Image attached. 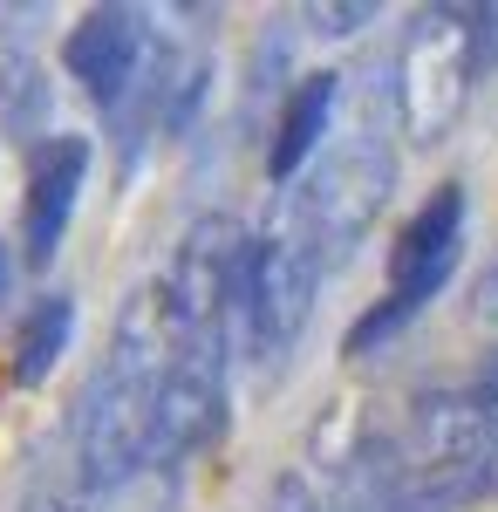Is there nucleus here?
Returning a JSON list of instances; mask_svg holds the SVG:
<instances>
[{
  "label": "nucleus",
  "instance_id": "obj_1",
  "mask_svg": "<svg viewBox=\"0 0 498 512\" xmlns=\"http://www.w3.org/2000/svg\"><path fill=\"white\" fill-rule=\"evenodd\" d=\"M192 349V328L178 315L171 287L151 280L130 294V308L116 315V342L103 376L82 396V424H76V465H82V492H110L123 478L157 465V403L171 369Z\"/></svg>",
  "mask_w": 498,
  "mask_h": 512
},
{
  "label": "nucleus",
  "instance_id": "obj_2",
  "mask_svg": "<svg viewBox=\"0 0 498 512\" xmlns=\"http://www.w3.org/2000/svg\"><path fill=\"white\" fill-rule=\"evenodd\" d=\"M321 274H328V253L321 239L301 226L294 205H280L267 233L253 239V267H246V287H239V342L260 369H280L287 349L301 342L307 315H314V294H321Z\"/></svg>",
  "mask_w": 498,
  "mask_h": 512
},
{
  "label": "nucleus",
  "instance_id": "obj_3",
  "mask_svg": "<svg viewBox=\"0 0 498 512\" xmlns=\"http://www.w3.org/2000/svg\"><path fill=\"white\" fill-rule=\"evenodd\" d=\"M389 185H396V151H389L383 130H376V117H355L314 158V171L287 192V205L301 212V226L321 239V253L335 267L348 246L376 226V212L389 205Z\"/></svg>",
  "mask_w": 498,
  "mask_h": 512
},
{
  "label": "nucleus",
  "instance_id": "obj_4",
  "mask_svg": "<svg viewBox=\"0 0 498 512\" xmlns=\"http://www.w3.org/2000/svg\"><path fill=\"white\" fill-rule=\"evenodd\" d=\"M478 82V48H471V7H423L410 21V35L396 48L389 69V96L410 144H444L451 123L471 103Z\"/></svg>",
  "mask_w": 498,
  "mask_h": 512
},
{
  "label": "nucleus",
  "instance_id": "obj_5",
  "mask_svg": "<svg viewBox=\"0 0 498 512\" xmlns=\"http://www.w3.org/2000/svg\"><path fill=\"white\" fill-rule=\"evenodd\" d=\"M246 267H253V239H246L239 219L205 212V219L185 226L171 267H164V287H171V301H178L192 335H226V315L239 308Z\"/></svg>",
  "mask_w": 498,
  "mask_h": 512
},
{
  "label": "nucleus",
  "instance_id": "obj_6",
  "mask_svg": "<svg viewBox=\"0 0 498 512\" xmlns=\"http://www.w3.org/2000/svg\"><path fill=\"white\" fill-rule=\"evenodd\" d=\"M458 246H464V185H437V192L423 198V212L396 233V246H389V294H383V308H396V315L410 321L423 301L451 280Z\"/></svg>",
  "mask_w": 498,
  "mask_h": 512
},
{
  "label": "nucleus",
  "instance_id": "obj_7",
  "mask_svg": "<svg viewBox=\"0 0 498 512\" xmlns=\"http://www.w3.org/2000/svg\"><path fill=\"white\" fill-rule=\"evenodd\" d=\"M219 403H226V335H192L157 403V472H171L185 451L219 431Z\"/></svg>",
  "mask_w": 498,
  "mask_h": 512
},
{
  "label": "nucleus",
  "instance_id": "obj_8",
  "mask_svg": "<svg viewBox=\"0 0 498 512\" xmlns=\"http://www.w3.org/2000/svg\"><path fill=\"white\" fill-rule=\"evenodd\" d=\"M62 62H69V76H76L103 110H116V103L130 96V82L144 76V62H151L144 14H137V7H96V14H82V28L62 41Z\"/></svg>",
  "mask_w": 498,
  "mask_h": 512
},
{
  "label": "nucleus",
  "instance_id": "obj_9",
  "mask_svg": "<svg viewBox=\"0 0 498 512\" xmlns=\"http://www.w3.org/2000/svg\"><path fill=\"white\" fill-rule=\"evenodd\" d=\"M89 178V137H41L35 164H28V205H21V253L28 267H48L55 246L76 219V192Z\"/></svg>",
  "mask_w": 498,
  "mask_h": 512
},
{
  "label": "nucleus",
  "instance_id": "obj_10",
  "mask_svg": "<svg viewBox=\"0 0 498 512\" xmlns=\"http://www.w3.org/2000/svg\"><path fill=\"white\" fill-rule=\"evenodd\" d=\"M335 103H342V76H301L280 103V123H273V144H267V178L273 185H301V171L321 158L328 130H335Z\"/></svg>",
  "mask_w": 498,
  "mask_h": 512
},
{
  "label": "nucleus",
  "instance_id": "obj_11",
  "mask_svg": "<svg viewBox=\"0 0 498 512\" xmlns=\"http://www.w3.org/2000/svg\"><path fill=\"white\" fill-rule=\"evenodd\" d=\"M69 328H76V308H69V294H48L35 315L21 321V335H14V376L21 383H41L62 349H69Z\"/></svg>",
  "mask_w": 498,
  "mask_h": 512
},
{
  "label": "nucleus",
  "instance_id": "obj_12",
  "mask_svg": "<svg viewBox=\"0 0 498 512\" xmlns=\"http://www.w3.org/2000/svg\"><path fill=\"white\" fill-rule=\"evenodd\" d=\"M48 117V82H41L35 55H0V123L7 130H35Z\"/></svg>",
  "mask_w": 498,
  "mask_h": 512
},
{
  "label": "nucleus",
  "instance_id": "obj_13",
  "mask_svg": "<svg viewBox=\"0 0 498 512\" xmlns=\"http://www.w3.org/2000/svg\"><path fill=\"white\" fill-rule=\"evenodd\" d=\"M171 506H178V478L157 472V465L110 485V492H89V512H171Z\"/></svg>",
  "mask_w": 498,
  "mask_h": 512
},
{
  "label": "nucleus",
  "instance_id": "obj_14",
  "mask_svg": "<svg viewBox=\"0 0 498 512\" xmlns=\"http://www.w3.org/2000/svg\"><path fill=\"white\" fill-rule=\"evenodd\" d=\"M376 21V0H348V7H307V28L314 35H355Z\"/></svg>",
  "mask_w": 498,
  "mask_h": 512
},
{
  "label": "nucleus",
  "instance_id": "obj_15",
  "mask_svg": "<svg viewBox=\"0 0 498 512\" xmlns=\"http://www.w3.org/2000/svg\"><path fill=\"white\" fill-rule=\"evenodd\" d=\"M267 512H328V506L307 492V478H280V485H273V499H267Z\"/></svg>",
  "mask_w": 498,
  "mask_h": 512
},
{
  "label": "nucleus",
  "instance_id": "obj_16",
  "mask_svg": "<svg viewBox=\"0 0 498 512\" xmlns=\"http://www.w3.org/2000/svg\"><path fill=\"white\" fill-rule=\"evenodd\" d=\"M471 315H478V321H498V260L478 274V287H471Z\"/></svg>",
  "mask_w": 498,
  "mask_h": 512
},
{
  "label": "nucleus",
  "instance_id": "obj_17",
  "mask_svg": "<svg viewBox=\"0 0 498 512\" xmlns=\"http://www.w3.org/2000/svg\"><path fill=\"white\" fill-rule=\"evenodd\" d=\"M471 396H485V403H498V349L478 362V376H471Z\"/></svg>",
  "mask_w": 498,
  "mask_h": 512
},
{
  "label": "nucleus",
  "instance_id": "obj_18",
  "mask_svg": "<svg viewBox=\"0 0 498 512\" xmlns=\"http://www.w3.org/2000/svg\"><path fill=\"white\" fill-rule=\"evenodd\" d=\"M7 280H14V260H7V253H0V294H7Z\"/></svg>",
  "mask_w": 498,
  "mask_h": 512
}]
</instances>
